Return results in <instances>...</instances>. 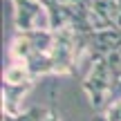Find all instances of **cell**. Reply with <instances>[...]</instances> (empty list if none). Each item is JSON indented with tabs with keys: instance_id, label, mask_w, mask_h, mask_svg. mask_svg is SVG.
I'll list each match as a JSON object with an SVG mask.
<instances>
[{
	"instance_id": "cell-6",
	"label": "cell",
	"mask_w": 121,
	"mask_h": 121,
	"mask_svg": "<svg viewBox=\"0 0 121 121\" xmlns=\"http://www.w3.org/2000/svg\"><path fill=\"white\" fill-rule=\"evenodd\" d=\"M47 112L40 108H31L27 112H20V114H9V112H2V121H45Z\"/></svg>"
},
{
	"instance_id": "cell-3",
	"label": "cell",
	"mask_w": 121,
	"mask_h": 121,
	"mask_svg": "<svg viewBox=\"0 0 121 121\" xmlns=\"http://www.w3.org/2000/svg\"><path fill=\"white\" fill-rule=\"evenodd\" d=\"M16 4V25L20 31L52 29V18L43 2L38 0H13Z\"/></svg>"
},
{
	"instance_id": "cell-1",
	"label": "cell",
	"mask_w": 121,
	"mask_h": 121,
	"mask_svg": "<svg viewBox=\"0 0 121 121\" xmlns=\"http://www.w3.org/2000/svg\"><path fill=\"white\" fill-rule=\"evenodd\" d=\"M54 47V31L38 29V31H18L11 43V56L16 63H25L31 56L49 54Z\"/></svg>"
},
{
	"instance_id": "cell-7",
	"label": "cell",
	"mask_w": 121,
	"mask_h": 121,
	"mask_svg": "<svg viewBox=\"0 0 121 121\" xmlns=\"http://www.w3.org/2000/svg\"><path fill=\"white\" fill-rule=\"evenodd\" d=\"M45 121H58V117L54 112H47V117H45Z\"/></svg>"
},
{
	"instance_id": "cell-4",
	"label": "cell",
	"mask_w": 121,
	"mask_h": 121,
	"mask_svg": "<svg viewBox=\"0 0 121 121\" xmlns=\"http://www.w3.org/2000/svg\"><path fill=\"white\" fill-rule=\"evenodd\" d=\"M29 85H9L2 81V112L9 114H20V101Z\"/></svg>"
},
{
	"instance_id": "cell-2",
	"label": "cell",
	"mask_w": 121,
	"mask_h": 121,
	"mask_svg": "<svg viewBox=\"0 0 121 121\" xmlns=\"http://www.w3.org/2000/svg\"><path fill=\"white\" fill-rule=\"evenodd\" d=\"M83 87L90 94V101H92L94 108H103L105 103L112 101L114 81H112V72H110L108 58H103V60L92 65V69L83 78Z\"/></svg>"
},
{
	"instance_id": "cell-5",
	"label": "cell",
	"mask_w": 121,
	"mask_h": 121,
	"mask_svg": "<svg viewBox=\"0 0 121 121\" xmlns=\"http://www.w3.org/2000/svg\"><path fill=\"white\" fill-rule=\"evenodd\" d=\"M2 81L9 83V85H31L34 76L29 74V69H27L22 63H11L7 67V72H4Z\"/></svg>"
}]
</instances>
